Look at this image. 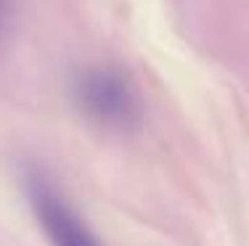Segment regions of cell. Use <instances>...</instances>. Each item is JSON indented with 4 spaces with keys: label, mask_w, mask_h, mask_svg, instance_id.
Returning <instances> with one entry per match:
<instances>
[{
    "label": "cell",
    "mask_w": 249,
    "mask_h": 246,
    "mask_svg": "<svg viewBox=\"0 0 249 246\" xmlns=\"http://www.w3.org/2000/svg\"><path fill=\"white\" fill-rule=\"evenodd\" d=\"M72 96L88 122L106 132L127 135L143 125V98L133 77L117 66H88L74 77Z\"/></svg>",
    "instance_id": "obj_1"
},
{
    "label": "cell",
    "mask_w": 249,
    "mask_h": 246,
    "mask_svg": "<svg viewBox=\"0 0 249 246\" xmlns=\"http://www.w3.org/2000/svg\"><path fill=\"white\" fill-rule=\"evenodd\" d=\"M0 19H3V0H0Z\"/></svg>",
    "instance_id": "obj_3"
},
{
    "label": "cell",
    "mask_w": 249,
    "mask_h": 246,
    "mask_svg": "<svg viewBox=\"0 0 249 246\" xmlns=\"http://www.w3.org/2000/svg\"><path fill=\"white\" fill-rule=\"evenodd\" d=\"M24 191L32 214L51 246H104L77 207L40 164L24 169Z\"/></svg>",
    "instance_id": "obj_2"
}]
</instances>
